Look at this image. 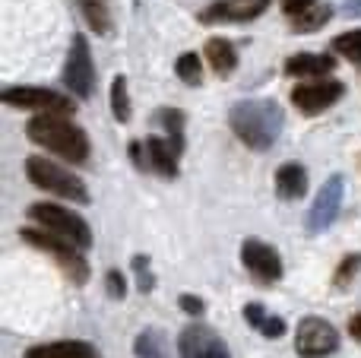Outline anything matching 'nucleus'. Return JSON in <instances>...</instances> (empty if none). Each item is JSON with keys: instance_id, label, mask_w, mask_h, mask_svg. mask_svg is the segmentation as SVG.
<instances>
[{"instance_id": "bb28decb", "label": "nucleus", "mask_w": 361, "mask_h": 358, "mask_svg": "<svg viewBox=\"0 0 361 358\" xmlns=\"http://www.w3.org/2000/svg\"><path fill=\"white\" fill-rule=\"evenodd\" d=\"M358 266H361V254H349V257L339 264V270H336V276H333V285L336 289H343V285H349V279L358 273Z\"/></svg>"}, {"instance_id": "f3484780", "label": "nucleus", "mask_w": 361, "mask_h": 358, "mask_svg": "<svg viewBox=\"0 0 361 358\" xmlns=\"http://www.w3.org/2000/svg\"><path fill=\"white\" fill-rule=\"evenodd\" d=\"M276 194L282 200H301L307 194V171L298 162H286L276 171Z\"/></svg>"}, {"instance_id": "473e14b6", "label": "nucleus", "mask_w": 361, "mask_h": 358, "mask_svg": "<svg viewBox=\"0 0 361 358\" xmlns=\"http://www.w3.org/2000/svg\"><path fill=\"white\" fill-rule=\"evenodd\" d=\"M349 336H352V340H358V342H361V311H358V314L349 321Z\"/></svg>"}, {"instance_id": "f257e3e1", "label": "nucleus", "mask_w": 361, "mask_h": 358, "mask_svg": "<svg viewBox=\"0 0 361 358\" xmlns=\"http://www.w3.org/2000/svg\"><path fill=\"white\" fill-rule=\"evenodd\" d=\"M228 127L244 146H250V149H257V152H267L269 146H276V140L282 137L286 111H282L279 101H273V99H244V101L231 105Z\"/></svg>"}, {"instance_id": "dca6fc26", "label": "nucleus", "mask_w": 361, "mask_h": 358, "mask_svg": "<svg viewBox=\"0 0 361 358\" xmlns=\"http://www.w3.org/2000/svg\"><path fill=\"white\" fill-rule=\"evenodd\" d=\"M146 162L152 171H159L162 178H178V149L162 137L146 140Z\"/></svg>"}, {"instance_id": "20e7f679", "label": "nucleus", "mask_w": 361, "mask_h": 358, "mask_svg": "<svg viewBox=\"0 0 361 358\" xmlns=\"http://www.w3.org/2000/svg\"><path fill=\"white\" fill-rule=\"evenodd\" d=\"M29 219L38 222L44 232H51V235H57V238L76 245L80 251L92 247V228H89V222L82 219V216H76L73 209L57 206V203H32Z\"/></svg>"}, {"instance_id": "1a4fd4ad", "label": "nucleus", "mask_w": 361, "mask_h": 358, "mask_svg": "<svg viewBox=\"0 0 361 358\" xmlns=\"http://www.w3.org/2000/svg\"><path fill=\"white\" fill-rule=\"evenodd\" d=\"M343 197H345V181L343 175H333L330 181L320 187V194L314 197L311 213H307V235H320L336 222L339 209H343Z\"/></svg>"}, {"instance_id": "c85d7f7f", "label": "nucleus", "mask_w": 361, "mask_h": 358, "mask_svg": "<svg viewBox=\"0 0 361 358\" xmlns=\"http://www.w3.org/2000/svg\"><path fill=\"white\" fill-rule=\"evenodd\" d=\"M314 4H317V0H282V13H286V19L292 23V19H298L305 10H311Z\"/></svg>"}, {"instance_id": "aec40b11", "label": "nucleus", "mask_w": 361, "mask_h": 358, "mask_svg": "<svg viewBox=\"0 0 361 358\" xmlns=\"http://www.w3.org/2000/svg\"><path fill=\"white\" fill-rule=\"evenodd\" d=\"M330 19H333V6L324 4V0H317L311 10H305L298 19H292V29L295 32H317V29H324Z\"/></svg>"}, {"instance_id": "a211bd4d", "label": "nucleus", "mask_w": 361, "mask_h": 358, "mask_svg": "<svg viewBox=\"0 0 361 358\" xmlns=\"http://www.w3.org/2000/svg\"><path fill=\"white\" fill-rule=\"evenodd\" d=\"M203 57L209 61V67L216 70V76H228V73H235V67H238V51L228 38H209Z\"/></svg>"}, {"instance_id": "9d476101", "label": "nucleus", "mask_w": 361, "mask_h": 358, "mask_svg": "<svg viewBox=\"0 0 361 358\" xmlns=\"http://www.w3.org/2000/svg\"><path fill=\"white\" fill-rule=\"evenodd\" d=\"M345 86L339 80H311V82H301V86L292 89V105L298 108L301 114H320L326 111L330 105H336L343 99Z\"/></svg>"}, {"instance_id": "0eeeda50", "label": "nucleus", "mask_w": 361, "mask_h": 358, "mask_svg": "<svg viewBox=\"0 0 361 358\" xmlns=\"http://www.w3.org/2000/svg\"><path fill=\"white\" fill-rule=\"evenodd\" d=\"M63 86H67L76 99H92L95 63H92V51H89L86 35H73V42H70L67 67H63Z\"/></svg>"}, {"instance_id": "c756f323", "label": "nucleus", "mask_w": 361, "mask_h": 358, "mask_svg": "<svg viewBox=\"0 0 361 358\" xmlns=\"http://www.w3.org/2000/svg\"><path fill=\"white\" fill-rule=\"evenodd\" d=\"M260 333L267 336V340H279V336L286 333V321H282V317H269V314H267V321H263Z\"/></svg>"}, {"instance_id": "4468645a", "label": "nucleus", "mask_w": 361, "mask_h": 358, "mask_svg": "<svg viewBox=\"0 0 361 358\" xmlns=\"http://www.w3.org/2000/svg\"><path fill=\"white\" fill-rule=\"evenodd\" d=\"M333 70H336V61L330 54H311V51H305V54H295L286 61V73L295 76V80H324Z\"/></svg>"}, {"instance_id": "7ed1b4c3", "label": "nucleus", "mask_w": 361, "mask_h": 358, "mask_svg": "<svg viewBox=\"0 0 361 358\" xmlns=\"http://www.w3.org/2000/svg\"><path fill=\"white\" fill-rule=\"evenodd\" d=\"M25 178H29L35 187L48 190L54 197H63V200H73L86 206L92 197H89V187L82 184V178H76L73 171L61 168L57 162H48L42 156H29L25 159Z\"/></svg>"}, {"instance_id": "9b49d317", "label": "nucleus", "mask_w": 361, "mask_h": 358, "mask_svg": "<svg viewBox=\"0 0 361 358\" xmlns=\"http://www.w3.org/2000/svg\"><path fill=\"white\" fill-rule=\"evenodd\" d=\"M178 355L180 358H231L225 340L209 330L206 323H190L178 336Z\"/></svg>"}, {"instance_id": "412c9836", "label": "nucleus", "mask_w": 361, "mask_h": 358, "mask_svg": "<svg viewBox=\"0 0 361 358\" xmlns=\"http://www.w3.org/2000/svg\"><path fill=\"white\" fill-rule=\"evenodd\" d=\"M80 10L86 16L89 29L99 32V35H108L111 32V13H108L105 0H80Z\"/></svg>"}, {"instance_id": "f03ea898", "label": "nucleus", "mask_w": 361, "mask_h": 358, "mask_svg": "<svg viewBox=\"0 0 361 358\" xmlns=\"http://www.w3.org/2000/svg\"><path fill=\"white\" fill-rule=\"evenodd\" d=\"M25 137L35 146H44L48 152H54V156L67 159L73 165L89 162V137L70 118H61V114H35L25 124Z\"/></svg>"}, {"instance_id": "f8f14e48", "label": "nucleus", "mask_w": 361, "mask_h": 358, "mask_svg": "<svg viewBox=\"0 0 361 358\" xmlns=\"http://www.w3.org/2000/svg\"><path fill=\"white\" fill-rule=\"evenodd\" d=\"M241 264L260 283H279L282 279V257L276 247H269L260 238H247L241 245Z\"/></svg>"}, {"instance_id": "b1692460", "label": "nucleus", "mask_w": 361, "mask_h": 358, "mask_svg": "<svg viewBox=\"0 0 361 358\" xmlns=\"http://www.w3.org/2000/svg\"><path fill=\"white\" fill-rule=\"evenodd\" d=\"M111 111H114V121H121V124L130 121V95H127L124 76H114L111 82Z\"/></svg>"}, {"instance_id": "6e6552de", "label": "nucleus", "mask_w": 361, "mask_h": 358, "mask_svg": "<svg viewBox=\"0 0 361 358\" xmlns=\"http://www.w3.org/2000/svg\"><path fill=\"white\" fill-rule=\"evenodd\" d=\"M339 349V333L324 317H305L295 330V352L301 358H330Z\"/></svg>"}, {"instance_id": "2eb2a0df", "label": "nucleus", "mask_w": 361, "mask_h": 358, "mask_svg": "<svg viewBox=\"0 0 361 358\" xmlns=\"http://www.w3.org/2000/svg\"><path fill=\"white\" fill-rule=\"evenodd\" d=\"M25 358H99L92 342L82 340H61V342H44V346L25 349Z\"/></svg>"}, {"instance_id": "6ab92c4d", "label": "nucleus", "mask_w": 361, "mask_h": 358, "mask_svg": "<svg viewBox=\"0 0 361 358\" xmlns=\"http://www.w3.org/2000/svg\"><path fill=\"white\" fill-rule=\"evenodd\" d=\"M133 352H137V358H171L169 340H165V333H162V330H156V327L143 330V333L137 336Z\"/></svg>"}, {"instance_id": "423d86ee", "label": "nucleus", "mask_w": 361, "mask_h": 358, "mask_svg": "<svg viewBox=\"0 0 361 358\" xmlns=\"http://www.w3.org/2000/svg\"><path fill=\"white\" fill-rule=\"evenodd\" d=\"M4 105L25 108V111H38V114H61V118H70L76 111L70 95L44 89V86H6Z\"/></svg>"}, {"instance_id": "393cba45", "label": "nucleus", "mask_w": 361, "mask_h": 358, "mask_svg": "<svg viewBox=\"0 0 361 358\" xmlns=\"http://www.w3.org/2000/svg\"><path fill=\"white\" fill-rule=\"evenodd\" d=\"M333 51H336V54H343V57H349V61L361 63V29L336 35V38H333Z\"/></svg>"}, {"instance_id": "a878e982", "label": "nucleus", "mask_w": 361, "mask_h": 358, "mask_svg": "<svg viewBox=\"0 0 361 358\" xmlns=\"http://www.w3.org/2000/svg\"><path fill=\"white\" fill-rule=\"evenodd\" d=\"M133 273H137V289L143 292V295L156 289V279H152V273H149V260H146L143 254L133 257Z\"/></svg>"}, {"instance_id": "2f4dec72", "label": "nucleus", "mask_w": 361, "mask_h": 358, "mask_svg": "<svg viewBox=\"0 0 361 358\" xmlns=\"http://www.w3.org/2000/svg\"><path fill=\"white\" fill-rule=\"evenodd\" d=\"M180 308H184L190 317H200V314H203V311H206V304L200 302L197 295H180Z\"/></svg>"}, {"instance_id": "4be33fe9", "label": "nucleus", "mask_w": 361, "mask_h": 358, "mask_svg": "<svg viewBox=\"0 0 361 358\" xmlns=\"http://www.w3.org/2000/svg\"><path fill=\"white\" fill-rule=\"evenodd\" d=\"M184 111H178V108H159V124L165 127L169 143L178 149V156L184 152Z\"/></svg>"}, {"instance_id": "cd10ccee", "label": "nucleus", "mask_w": 361, "mask_h": 358, "mask_svg": "<svg viewBox=\"0 0 361 358\" xmlns=\"http://www.w3.org/2000/svg\"><path fill=\"white\" fill-rule=\"evenodd\" d=\"M105 289H108V295H111V298H118V302H121V298L127 295L124 273H121V270H108V273H105Z\"/></svg>"}, {"instance_id": "7c9ffc66", "label": "nucleus", "mask_w": 361, "mask_h": 358, "mask_svg": "<svg viewBox=\"0 0 361 358\" xmlns=\"http://www.w3.org/2000/svg\"><path fill=\"white\" fill-rule=\"evenodd\" d=\"M244 321L250 323L254 330H260L263 327V321H267V311H263V304H244Z\"/></svg>"}, {"instance_id": "5701e85b", "label": "nucleus", "mask_w": 361, "mask_h": 358, "mask_svg": "<svg viewBox=\"0 0 361 358\" xmlns=\"http://www.w3.org/2000/svg\"><path fill=\"white\" fill-rule=\"evenodd\" d=\"M175 73H178L180 82H187V86H203V61H200V54H193V51L180 54L178 63H175Z\"/></svg>"}, {"instance_id": "72a5a7b5", "label": "nucleus", "mask_w": 361, "mask_h": 358, "mask_svg": "<svg viewBox=\"0 0 361 358\" xmlns=\"http://www.w3.org/2000/svg\"><path fill=\"white\" fill-rule=\"evenodd\" d=\"M343 13H345V16H361V0H345Z\"/></svg>"}, {"instance_id": "ddd939ff", "label": "nucleus", "mask_w": 361, "mask_h": 358, "mask_svg": "<svg viewBox=\"0 0 361 358\" xmlns=\"http://www.w3.org/2000/svg\"><path fill=\"white\" fill-rule=\"evenodd\" d=\"M267 6L269 0H216L200 13V19L203 23H247L260 16Z\"/></svg>"}, {"instance_id": "39448f33", "label": "nucleus", "mask_w": 361, "mask_h": 358, "mask_svg": "<svg viewBox=\"0 0 361 358\" xmlns=\"http://www.w3.org/2000/svg\"><path fill=\"white\" fill-rule=\"evenodd\" d=\"M19 238L29 241V245L38 247V251L51 254V257L63 266V273H67L76 285L89 283V264H86V257H82V251L76 245H70V241H63V238H57V235L44 232V228H23V232H19Z\"/></svg>"}]
</instances>
